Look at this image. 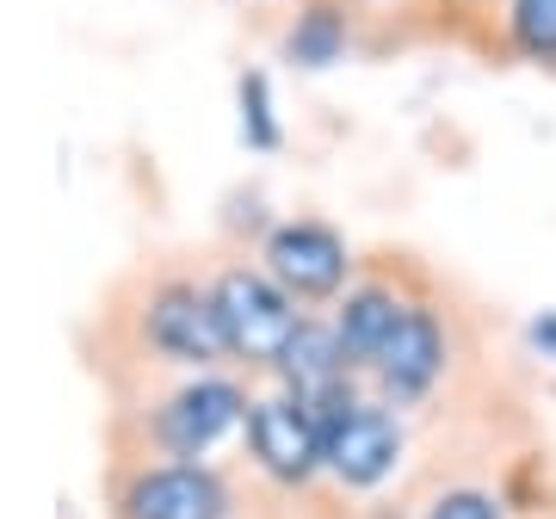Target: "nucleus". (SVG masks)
<instances>
[{
	"label": "nucleus",
	"instance_id": "obj_3",
	"mask_svg": "<svg viewBox=\"0 0 556 519\" xmlns=\"http://www.w3.org/2000/svg\"><path fill=\"white\" fill-rule=\"evenodd\" d=\"M142 346L167 365H217L229 353L217 321V298L192 279H161L142 298Z\"/></svg>",
	"mask_w": 556,
	"mask_h": 519
},
{
	"label": "nucleus",
	"instance_id": "obj_7",
	"mask_svg": "<svg viewBox=\"0 0 556 519\" xmlns=\"http://www.w3.org/2000/svg\"><path fill=\"white\" fill-rule=\"evenodd\" d=\"M118 519H229V489L204 464H155L118 489Z\"/></svg>",
	"mask_w": 556,
	"mask_h": 519
},
{
	"label": "nucleus",
	"instance_id": "obj_8",
	"mask_svg": "<svg viewBox=\"0 0 556 519\" xmlns=\"http://www.w3.org/2000/svg\"><path fill=\"white\" fill-rule=\"evenodd\" d=\"M439 371H445V334H439L433 309L408 303L390 340L378 346V359H371V378L390 402H420L439 383Z\"/></svg>",
	"mask_w": 556,
	"mask_h": 519
},
{
	"label": "nucleus",
	"instance_id": "obj_5",
	"mask_svg": "<svg viewBox=\"0 0 556 519\" xmlns=\"http://www.w3.org/2000/svg\"><path fill=\"white\" fill-rule=\"evenodd\" d=\"M241 420H248V396H241L236 383L223 378H199L174 390V396L155 408V445L161 452H174V458H204L223 433H236Z\"/></svg>",
	"mask_w": 556,
	"mask_h": 519
},
{
	"label": "nucleus",
	"instance_id": "obj_13",
	"mask_svg": "<svg viewBox=\"0 0 556 519\" xmlns=\"http://www.w3.org/2000/svg\"><path fill=\"white\" fill-rule=\"evenodd\" d=\"M420 519H501V501L489 489H445Z\"/></svg>",
	"mask_w": 556,
	"mask_h": 519
},
{
	"label": "nucleus",
	"instance_id": "obj_12",
	"mask_svg": "<svg viewBox=\"0 0 556 519\" xmlns=\"http://www.w3.org/2000/svg\"><path fill=\"white\" fill-rule=\"evenodd\" d=\"M340 43H346V25H340V13L316 7V13H309V20H298V31H291V56H298V62H334Z\"/></svg>",
	"mask_w": 556,
	"mask_h": 519
},
{
	"label": "nucleus",
	"instance_id": "obj_11",
	"mask_svg": "<svg viewBox=\"0 0 556 519\" xmlns=\"http://www.w3.org/2000/svg\"><path fill=\"white\" fill-rule=\"evenodd\" d=\"M507 38L519 56L556 62V0H514L507 7Z\"/></svg>",
	"mask_w": 556,
	"mask_h": 519
},
{
	"label": "nucleus",
	"instance_id": "obj_1",
	"mask_svg": "<svg viewBox=\"0 0 556 519\" xmlns=\"http://www.w3.org/2000/svg\"><path fill=\"white\" fill-rule=\"evenodd\" d=\"M211 298H217V321H223L229 353L248 365H278L285 346H291V334L303 328L298 298L273 273H254V266H223L217 284H211Z\"/></svg>",
	"mask_w": 556,
	"mask_h": 519
},
{
	"label": "nucleus",
	"instance_id": "obj_4",
	"mask_svg": "<svg viewBox=\"0 0 556 519\" xmlns=\"http://www.w3.org/2000/svg\"><path fill=\"white\" fill-rule=\"evenodd\" d=\"M248 452L266 477L309 482L321 470V415L298 396H260L248 402Z\"/></svg>",
	"mask_w": 556,
	"mask_h": 519
},
{
	"label": "nucleus",
	"instance_id": "obj_14",
	"mask_svg": "<svg viewBox=\"0 0 556 519\" xmlns=\"http://www.w3.org/2000/svg\"><path fill=\"white\" fill-rule=\"evenodd\" d=\"M241 105H254L248 118H254V142H273V118H266V80L248 75L241 80Z\"/></svg>",
	"mask_w": 556,
	"mask_h": 519
},
{
	"label": "nucleus",
	"instance_id": "obj_2",
	"mask_svg": "<svg viewBox=\"0 0 556 519\" xmlns=\"http://www.w3.org/2000/svg\"><path fill=\"white\" fill-rule=\"evenodd\" d=\"M321 415V464L334 470L346 489H371L396 470L402 458V427L396 415H383L358 396H334L316 408Z\"/></svg>",
	"mask_w": 556,
	"mask_h": 519
},
{
	"label": "nucleus",
	"instance_id": "obj_9",
	"mask_svg": "<svg viewBox=\"0 0 556 519\" xmlns=\"http://www.w3.org/2000/svg\"><path fill=\"white\" fill-rule=\"evenodd\" d=\"M346 365H353V353H346V340H340L334 321H328V328H321V321H303L298 334H291V346H285L278 371L291 383V396L321 408V402L346 396Z\"/></svg>",
	"mask_w": 556,
	"mask_h": 519
},
{
	"label": "nucleus",
	"instance_id": "obj_10",
	"mask_svg": "<svg viewBox=\"0 0 556 519\" xmlns=\"http://www.w3.org/2000/svg\"><path fill=\"white\" fill-rule=\"evenodd\" d=\"M402 309H408V303H402L390 284H353L346 303H340V316H334L346 353H353L358 365H371V359H378V346L390 340V328L402 321Z\"/></svg>",
	"mask_w": 556,
	"mask_h": 519
},
{
	"label": "nucleus",
	"instance_id": "obj_6",
	"mask_svg": "<svg viewBox=\"0 0 556 519\" xmlns=\"http://www.w3.org/2000/svg\"><path fill=\"white\" fill-rule=\"evenodd\" d=\"M346 241L328 229V223H278L273 236H266V273H273L285 291L298 303H316V298H334L340 284H346Z\"/></svg>",
	"mask_w": 556,
	"mask_h": 519
}]
</instances>
